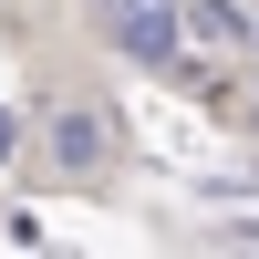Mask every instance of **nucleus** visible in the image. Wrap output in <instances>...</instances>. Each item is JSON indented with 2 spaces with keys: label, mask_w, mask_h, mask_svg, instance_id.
Returning a JSON list of instances; mask_svg holds the SVG:
<instances>
[{
  "label": "nucleus",
  "mask_w": 259,
  "mask_h": 259,
  "mask_svg": "<svg viewBox=\"0 0 259 259\" xmlns=\"http://www.w3.org/2000/svg\"><path fill=\"white\" fill-rule=\"evenodd\" d=\"M114 31H124V52H145V62H166L177 52V0H114Z\"/></svg>",
  "instance_id": "nucleus-1"
},
{
  "label": "nucleus",
  "mask_w": 259,
  "mask_h": 259,
  "mask_svg": "<svg viewBox=\"0 0 259 259\" xmlns=\"http://www.w3.org/2000/svg\"><path fill=\"white\" fill-rule=\"evenodd\" d=\"M187 31L228 52V41H249V11H228V0H197V11H187Z\"/></svg>",
  "instance_id": "nucleus-2"
}]
</instances>
